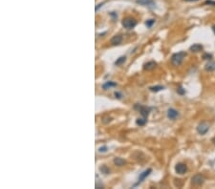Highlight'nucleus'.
<instances>
[{"instance_id": "nucleus-1", "label": "nucleus", "mask_w": 215, "mask_h": 189, "mask_svg": "<svg viewBox=\"0 0 215 189\" xmlns=\"http://www.w3.org/2000/svg\"><path fill=\"white\" fill-rule=\"evenodd\" d=\"M186 54L185 52H180V53H176L172 56L171 57V63L174 65V66H180L182 63L183 59L186 58Z\"/></svg>"}, {"instance_id": "nucleus-2", "label": "nucleus", "mask_w": 215, "mask_h": 189, "mask_svg": "<svg viewBox=\"0 0 215 189\" xmlns=\"http://www.w3.org/2000/svg\"><path fill=\"white\" fill-rule=\"evenodd\" d=\"M121 24H123V26L125 29L130 30V29H133L134 27L137 25V20L135 18H132V17H126V18H124Z\"/></svg>"}, {"instance_id": "nucleus-3", "label": "nucleus", "mask_w": 215, "mask_h": 189, "mask_svg": "<svg viewBox=\"0 0 215 189\" xmlns=\"http://www.w3.org/2000/svg\"><path fill=\"white\" fill-rule=\"evenodd\" d=\"M209 130V124L207 121H202L197 126V132L200 135H206Z\"/></svg>"}, {"instance_id": "nucleus-4", "label": "nucleus", "mask_w": 215, "mask_h": 189, "mask_svg": "<svg viewBox=\"0 0 215 189\" xmlns=\"http://www.w3.org/2000/svg\"><path fill=\"white\" fill-rule=\"evenodd\" d=\"M192 184L196 185V186H200L204 183V177L201 174H197L192 178Z\"/></svg>"}, {"instance_id": "nucleus-5", "label": "nucleus", "mask_w": 215, "mask_h": 189, "mask_svg": "<svg viewBox=\"0 0 215 189\" xmlns=\"http://www.w3.org/2000/svg\"><path fill=\"white\" fill-rule=\"evenodd\" d=\"M151 172H152V169H151V168H148V169H146L145 171H144L143 173H141L140 177H139V179H138V183H137L136 184H135V186H137L138 184H140L141 183H143V181L145 180V178L148 177L149 175H150Z\"/></svg>"}, {"instance_id": "nucleus-6", "label": "nucleus", "mask_w": 215, "mask_h": 189, "mask_svg": "<svg viewBox=\"0 0 215 189\" xmlns=\"http://www.w3.org/2000/svg\"><path fill=\"white\" fill-rule=\"evenodd\" d=\"M175 171L177 174L183 175V174L186 173V171H188V166H186L185 163H178L175 166Z\"/></svg>"}, {"instance_id": "nucleus-7", "label": "nucleus", "mask_w": 215, "mask_h": 189, "mask_svg": "<svg viewBox=\"0 0 215 189\" xmlns=\"http://www.w3.org/2000/svg\"><path fill=\"white\" fill-rule=\"evenodd\" d=\"M178 116H179V113H178L177 110L173 109V108H170V109L167 110V118L169 119L174 120V119H176L177 118H178Z\"/></svg>"}, {"instance_id": "nucleus-8", "label": "nucleus", "mask_w": 215, "mask_h": 189, "mask_svg": "<svg viewBox=\"0 0 215 189\" xmlns=\"http://www.w3.org/2000/svg\"><path fill=\"white\" fill-rule=\"evenodd\" d=\"M121 41H123V36L118 34V36H115L112 37V39H111V44H112V45H119V44L121 43Z\"/></svg>"}, {"instance_id": "nucleus-9", "label": "nucleus", "mask_w": 215, "mask_h": 189, "mask_svg": "<svg viewBox=\"0 0 215 189\" xmlns=\"http://www.w3.org/2000/svg\"><path fill=\"white\" fill-rule=\"evenodd\" d=\"M189 50L192 52V53H199L203 50V46L201 44H193L192 46H190Z\"/></svg>"}, {"instance_id": "nucleus-10", "label": "nucleus", "mask_w": 215, "mask_h": 189, "mask_svg": "<svg viewBox=\"0 0 215 189\" xmlns=\"http://www.w3.org/2000/svg\"><path fill=\"white\" fill-rule=\"evenodd\" d=\"M140 112L141 115L144 116V118L146 119L147 116H149V113H150V109L147 107H144V106H141L140 107Z\"/></svg>"}, {"instance_id": "nucleus-11", "label": "nucleus", "mask_w": 215, "mask_h": 189, "mask_svg": "<svg viewBox=\"0 0 215 189\" xmlns=\"http://www.w3.org/2000/svg\"><path fill=\"white\" fill-rule=\"evenodd\" d=\"M206 70L207 71H209V72H212V71H214L215 70V61H213V60H209V62L207 63V65H206Z\"/></svg>"}, {"instance_id": "nucleus-12", "label": "nucleus", "mask_w": 215, "mask_h": 189, "mask_svg": "<svg viewBox=\"0 0 215 189\" xmlns=\"http://www.w3.org/2000/svg\"><path fill=\"white\" fill-rule=\"evenodd\" d=\"M136 2L143 6H151L154 4V0H137Z\"/></svg>"}, {"instance_id": "nucleus-13", "label": "nucleus", "mask_w": 215, "mask_h": 189, "mask_svg": "<svg viewBox=\"0 0 215 189\" xmlns=\"http://www.w3.org/2000/svg\"><path fill=\"white\" fill-rule=\"evenodd\" d=\"M113 87H117V83L114 81H107L106 83L102 85V88L104 89V90H108V89L113 88Z\"/></svg>"}, {"instance_id": "nucleus-14", "label": "nucleus", "mask_w": 215, "mask_h": 189, "mask_svg": "<svg viewBox=\"0 0 215 189\" xmlns=\"http://www.w3.org/2000/svg\"><path fill=\"white\" fill-rule=\"evenodd\" d=\"M156 62H154V61H149V62L145 63L144 64V70H147V71H150V70H153V69L156 67Z\"/></svg>"}, {"instance_id": "nucleus-15", "label": "nucleus", "mask_w": 215, "mask_h": 189, "mask_svg": "<svg viewBox=\"0 0 215 189\" xmlns=\"http://www.w3.org/2000/svg\"><path fill=\"white\" fill-rule=\"evenodd\" d=\"M125 163H126V161L123 159H121V158H115V159H114V164L117 166H123Z\"/></svg>"}, {"instance_id": "nucleus-16", "label": "nucleus", "mask_w": 215, "mask_h": 189, "mask_svg": "<svg viewBox=\"0 0 215 189\" xmlns=\"http://www.w3.org/2000/svg\"><path fill=\"white\" fill-rule=\"evenodd\" d=\"M149 89H150L151 92H155L156 93V92H159L161 90H164L165 87H164V86H162V85H157V86H152V87H150Z\"/></svg>"}, {"instance_id": "nucleus-17", "label": "nucleus", "mask_w": 215, "mask_h": 189, "mask_svg": "<svg viewBox=\"0 0 215 189\" xmlns=\"http://www.w3.org/2000/svg\"><path fill=\"white\" fill-rule=\"evenodd\" d=\"M125 60H126V57H125V56H120V57H119V58H118V59L116 60L115 65H117V66H119V65H121L123 63L125 62Z\"/></svg>"}, {"instance_id": "nucleus-18", "label": "nucleus", "mask_w": 215, "mask_h": 189, "mask_svg": "<svg viewBox=\"0 0 215 189\" xmlns=\"http://www.w3.org/2000/svg\"><path fill=\"white\" fill-rule=\"evenodd\" d=\"M136 123H137V125L144 126L145 123H146V119H145V118H144V119H138L136 120Z\"/></svg>"}, {"instance_id": "nucleus-19", "label": "nucleus", "mask_w": 215, "mask_h": 189, "mask_svg": "<svg viewBox=\"0 0 215 189\" xmlns=\"http://www.w3.org/2000/svg\"><path fill=\"white\" fill-rule=\"evenodd\" d=\"M99 170L102 171V173H103V174H109V173H110V169H109V168L107 167L106 165L100 166V167H99Z\"/></svg>"}, {"instance_id": "nucleus-20", "label": "nucleus", "mask_w": 215, "mask_h": 189, "mask_svg": "<svg viewBox=\"0 0 215 189\" xmlns=\"http://www.w3.org/2000/svg\"><path fill=\"white\" fill-rule=\"evenodd\" d=\"M154 23H155V20L154 19H149V20H147L146 22H145V25H146L148 28H151V27L153 26Z\"/></svg>"}, {"instance_id": "nucleus-21", "label": "nucleus", "mask_w": 215, "mask_h": 189, "mask_svg": "<svg viewBox=\"0 0 215 189\" xmlns=\"http://www.w3.org/2000/svg\"><path fill=\"white\" fill-rule=\"evenodd\" d=\"M107 150H108L107 146H102L99 148V153H105V152H107Z\"/></svg>"}, {"instance_id": "nucleus-22", "label": "nucleus", "mask_w": 215, "mask_h": 189, "mask_svg": "<svg viewBox=\"0 0 215 189\" xmlns=\"http://www.w3.org/2000/svg\"><path fill=\"white\" fill-rule=\"evenodd\" d=\"M203 58H204V59H206V60H210L211 58H212V56H211L210 54H204L203 56Z\"/></svg>"}, {"instance_id": "nucleus-23", "label": "nucleus", "mask_w": 215, "mask_h": 189, "mask_svg": "<svg viewBox=\"0 0 215 189\" xmlns=\"http://www.w3.org/2000/svg\"><path fill=\"white\" fill-rule=\"evenodd\" d=\"M177 92H178V94H180V95H183L186 93V91L183 90L182 87H179L178 89H177Z\"/></svg>"}, {"instance_id": "nucleus-24", "label": "nucleus", "mask_w": 215, "mask_h": 189, "mask_svg": "<svg viewBox=\"0 0 215 189\" xmlns=\"http://www.w3.org/2000/svg\"><path fill=\"white\" fill-rule=\"evenodd\" d=\"M114 95H115L116 98H118V99H120L121 97H123V95H121L120 92H115V93H114Z\"/></svg>"}, {"instance_id": "nucleus-25", "label": "nucleus", "mask_w": 215, "mask_h": 189, "mask_svg": "<svg viewBox=\"0 0 215 189\" xmlns=\"http://www.w3.org/2000/svg\"><path fill=\"white\" fill-rule=\"evenodd\" d=\"M206 5H212V6H215V1H211V0H207V1H206V3H204Z\"/></svg>"}, {"instance_id": "nucleus-26", "label": "nucleus", "mask_w": 215, "mask_h": 189, "mask_svg": "<svg viewBox=\"0 0 215 189\" xmlns=\"http://www.w3.org/2000/svg\"><path fill=\"white\" fill-rule=\"evenodd\" d=\"M103 4H104V3H100V4H99L98 6H96V8H95V10H96V11H98V10L100 8V7H102Z\"/></svg>"}, {"instance_id": "nucleus-27", "label": "nucleus", "mask_w": 215, "mask_h": 189, "mask_svg": "<svg viewBox=\"0 0 215 189\" xmlns=\"http://www.w3.org/2000/svg\"><path fill=\"white\" fill-rule=\"evenodd\" d=\"M185 1H188V2H196V1H199V0H185Z\"/></svg>"}, {"instance_id": "nucleus-28", "label": "nucleus", "mask_w": 215, "mask_h": 189, "mask_svg": "<svg viewBox=\"0 0 215 189\" xmlns=\"http://www.w3.org/2000/svg\"><path fill=\"white\" fill-rule=\"evenodd\" d=\"M212 31H213V33H215V25H214V26H212Z\"/></svg>"}, {"instance_id": "nucleus-29", "label": "nucleus", "mask_w": 215, "mask_h": 189, "mask_svg": "<svg viewBox=\"0 0 215 189\" xmlns=\"http://www.w3.org/2000/svg\"><path fill=\"white\" fill-rule=\"evenodd\" d=\"M212 142H214V144H215V139H212Z\"/></svg>"}]
</instances>
